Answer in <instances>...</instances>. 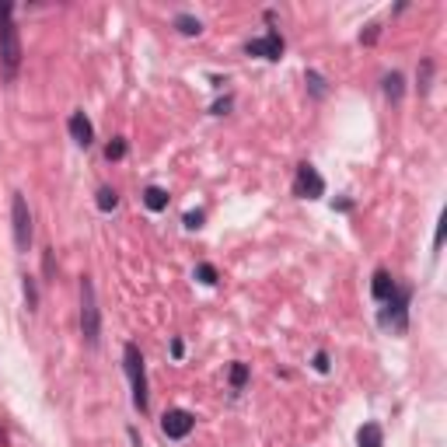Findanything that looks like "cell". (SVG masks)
<instances>
[{"mask_svg":"<svg viewBox=\"0 0 447 447\" xmlns=\"http://www.w3.org/2000/svg\"><path fill=\"white\" fill-rule=\"evenodd\" d=\"M81 336L91 350L101 343V311H98V294L91 276H81Z\"/></svg>","mask_w":447,"mask_h":447,"instance_id":"3","label":"cell"},{"mask_svg":"<svg viewBox=\"0 0 447 447\" xmlns=\"http://www.w3.org/2000/svg\"><path fill=\"white\" fill-rule=\"evenodd\" d=\"M430 77H434V60H423V67H420V94L430 91Z\"/></svg>","mask_w":447,"mask_h":447,"instance_id":"19","label":"cell"},{"mask_svg":"<svg viewBox=\"0 0 447 447\" xmlns=\"http://www.w3.org/2000/svg\"><path fill=\"white\" fill-rule=\"evenodd\" d=\"M395 290H398L395 276H391L388 269H374V276H370V297L384 304V301H388V297H391Z\"/></svg>","mask_w":447,"mask_h":447,"instance_id":"10","label":"cell"},{"mask_svg":"<svg viewBox=\"0 0 447 447\" xmlns=\"http://www.w3.org/2000/svg\"><path fill=\"white\" fill-rule=\"evenodd\" d=\"M25 301H28V311H35V308H39V287H35V279H32V276H25Z\"/></svg>","mask_w":447,"mask_h":447,"instance_id":"18","label":"cell"},{"mask_svg":"<svg viewBox=\"0 0 447 447\" xmlns=\"http://www.w3.org/2000/svg\"><path fill=\"white\" fill-rule=\"evenodd\" d=\"M11 231H14L18 252H28V245H32V210H28V199L21 192L11 196Z\"/></svg>","mask_w":447,"mask_h":447,"instance_id":"5","label":"cell"},{"mask_svg":"<svg viewBox=\"0 0 447 447\" xmlns=\"http://www.w3.org/2000/svg\"><path fill=\"white\" fill-rule=\"evenodd\" d=\"M377 35H381V28H377V25H367V32H360V42H363V46H374Z\"/></svg>","mask_w":447,"mask_h":447,"instance_id":"21","label":"cell"},{"mask_svg":"<svg viewBox=\"0 0 447 447\" xmlns=\"http://www.w3.org/2000/svg\"><path fill=\"white\" fill-rule=\"evenodd\" d=\"M122 370H126V377H130L133 409L144 416V413L151 409V402H147V367H144V353H140L137 343H126V346H122Z\"/></svg>","mask_w":447,"mask_h":447,"instance_id":"2","label":"cell"},{"mask_svg":"<svg viewBox=\"0 0 447 447\" xmlns=\"http://www.w3.org/2000/svg\"><path fill=\"white\" fill-rule=\"evenodd\" d=\"M175 28H179L182 35H189V39L203 32V25H199V18H192V14H185V11H182V14H175Z\"/></svg>","mask_w":447,"mask_h":447,"instance_id":"15","label":"cell"},{"mask_svg":"<svg viewBox=\"0 0 447 447\" xmlns=\"http://www.w3.org/2000/svg\"><path fill=\"white\" fill-rule=\"evenodd\" d=\"M283 49H287V42H283V35H279L276 28H269L266 35L245 42V53H248V56H259V60H269V63H276V60L283 56Z\"/></svg>","mask_w":447,"mask_h":447,"instance_id":"7","label":"cell"},{"mask_svg":"<svg viewBox=\"0 0 447 447\" xmlns=\"http://www.w3.org/2000/svg\"><path fill=\"white\" fill-rule=\"evenodd\" d=\"M381 91H384V98H388V101H402V91H405V77H402L398 70L384 74V77H381Z\"/></svg>","mask_w":447,"mask_h":447,"instance_id":"12","label":"cell"},{"mask_svg":"<svg viewBox=\"0 0 447 447\" xmlns=\"http://www.w3.org/2000/svg\"><path fill=\"white\" fill-rule=\"evenodd\" d=\"M192 427H196V416H192L189 409H168V413L161 416V434H165L168 441H185V437L192 434Z\"/></svg>","mask_w":447,"mask_h":447,"instance_id":"8","label":"cell"},{"mask_svg":"<svg viewBox=\"0 0 447 447\" xmlns=\"http://www.w3.org/2000/svg\"><path fill=\"white\" fill-rule=\"evenodd\" d=\"M94 206H98L101 213H112V210L119 206V192H115L112 185H101V189L94 192Z\"/></svg>","mask_w":447,"mask_h":447,"instance_id":"14","label":"cell"},{"mask_svg":"<svg viewBox=\"0 0 447 447\" xmlns=\"http://www.w3.org/2000/svg\"><path fill=\"white\" fill-rule=\"evenodd\" d=\"M231 105H234V98H220V101H213V108H210V112H213V115H227V108H231Z\"/></svg>","mask_w":447,"mask_h":447,"instance_id":"25","label":"cell"},{"mask_svg":"<svg viewBox=\"0 0 447 447\" xmlns=\"http://www.w3.org/2000/svg\"><path fill=\"white\" fill-rule=\"evenodd\" d=\"M308 84H311V91H315V94H318V98H322V94H325V81H322V77H318V74H315V70H311V74H308Z\"/></svg>","mask_w":447,"mask_h":447,"instance_id":"24","label":"cell"},{"mask_svg":"<svg viewBox=\"0 0 447 447\" xmlns=\"http://www.w3.org/2000/svg\"><path fill=\"white\" fill-rule=\"evenodd\" d=\"M196 276H199L206 287H213V283H217V269L210 266V263H199V266H196Z\"/></svg>","mask_w":447,"mask_h":447,"instance_id":"20","label":"cell"},{"mask_svg":"<svg viewBox=\"0 0 447 447\" xmlns=\"http://www.w3.org/2000/svg\"><path fill=\"white\" fill-rule=\"evenodd\" d=\"M248 384V363H231V388L241 391Z\"/></svg>","mask_w":447,"mask_h":447,"instance_id":"16","label":"cell"},{"mask_svg":"<svg viewBox=\"0 0 447 447\" xmlns=\"http://www.w3.org/2000/svg\"><path fill=\"white\" fill-rule=\"evenodd\" d=\"M105 158H108V161H122V158H126V140L115 137V140L105 147Z\"/></svg>","mask_w":447,"mask_h":447,"instance_id":"17","label":"cell"},{"mask_svg":"<svg viewBox=\"0 0 447 447\" xmlns=\"http://www.w3.org/2000/svg\"><path fill=\"white\" fill-rule=\"evenodd\" d=\"M21 67V35L14 25V4H0V74L14 81Z\"/></svg>","mask_w":447,"mask_h":447,"instance_id":"1","label":"cell"},{"mask_svg":"<svg viewBox=\"0 0 447 447\" xmlns=\"http://www.w3.org/2000/svg\"><path fill=\"white\" fill-rule=\"evenodd\" d=\"M182 353H185V346H182V339H172V357L182 360Z\"/></svg>","mask_w":447,"mask_h":447,"instance_id":"27","label":"cell"},{"mask_svg":"<svg viewBox=\"0 0 447 447\" xmlns=\"http://www.w3.org/2000/svg\"><path fill=\"white\" fill-rule=\"evenodd\" d=\"M168 203H172L168 189H161V185H147V189H144V206H147L151 213H161V210H168Z\"/></svg>","mask_w":447,"mask_h":447,"instance_id":"11","label":"cell"},{"mask_svg":"<svg viewBox=\"0 0 447 447\" xmlns=\"http://www.w3.org/2000/svg\"><path fill=\"white\" fill-rule=\"evenodd\" d=\"M329 367H332V363H329V353L318 350V353H315V370H318V374H329Z\"/></svg>","mask_w":447,"mask_h":447,"instance_id":"23","label":"cell"},{"mask_svg":"<svg viewBox=\"0 0 447 447\" xmlns=\"http://www.w3.org/2000/svg\"><path fill=\"white\" fill-rule=\"evenodd\" d=\"M357 447H384V430L377 423H363L357 430Z\"/></svg>","mask_w":447,"mask_h":447,"instance_id":"13","label":"cell"},{"mask_svg":"<svg viewBox=\"0 0 447 447\" xmlns=\"http://www.w3.org/2000/svg\"><path fill=\"white\" fill-rule=\"evenodd\" d=\"M294 196L301 199H322L325 196V179L318 175L315 165H297V175H294Z\"/></svg>","mask_w":447,"mask_h":447,"instance_id":"6","label":"cell"},{"mask_svg":"<svg viewBox=\"0 0 447 447\" xmlns=\"http://www.w3.org/2000/svg\"><path fill=\"white\" fill-rule=\"evenodd\" d=\"M444 234H447V220L441 217V224H437V238H434V252H441V245H444Z\"/></svg>","mask_w":447,"mask_h":447,"instance_id":"26","label":"cell"},{"mask_svg":"<svg viewBox=\"0 0 447 447\" xmlns=\"http://www.w3.org/2000/svg\"><path fill=\"white\" fill-rule=\"evenodd\" d=\"M67 130H70L74 144H81V147H91V144H94V126H91V119L84 115V112H70Z\"/></svg>","mask_w":447,"mask_h":447,"instance_id":"9","label":"cell"},{"mask_svg":"<svg viewBox=\"0 0 447 447\" xmlns=\"http://www.w3.org/2000/svg\"><path fill=\"white\" fill-rule=\"evenodd\" d=\"M409 301H413V287H398V290L384 301L377 322H381L384 329H391V332H405V329H409Z\"/></svg>","mask_w":447,"mask_h":447,"instance_id":"4","label":"cell"},{"mask_svg":"<svg viewBox=\"0 0 447 447\" xmlns=\"http://www.w3.org/2000/svg\"><path fill=\"white\" fill-rule=\"evenodd\" d=\"M182 224H185L189 231H199V227H203V213H199V210H196V213H185Z\"/></svg>","mask_w":447,"mask_h":447,"instance_id":"22","label":"cell"}]
</instances>
